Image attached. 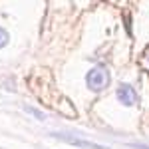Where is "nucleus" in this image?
<instances>
[{
    "label": "nucleus",
    "mask_w": 149,
    "mask_h": 149,
    "mask_svg": "<svg viewBox=\"0 0 149 149\" xmlns=\"http://www.w3.org/2000/svg\"><path fill=\"white\" fill-rule=\"evenodd\" d=\"M115 93H117L119 103L125 105V107H133V105L137 103V92H135V88H133L131 84H119Z\"/></svg>",
    "instance_id": "f03ea898"
},
{
    "label": "nucleus",
    "mask_w": 149,
    "mask_h": 149,
    "mask_svg": "<svg viewBox=\"0 0 149 149\" xmlns=\"http://www.w3.org/2000/svg\"><path fill=\"white\" fill-rule=\"evenodd\" d=\"M131 147H133V149H149V145H139V143H133Z\"/></svg>",
    "instance_id": "0eeeda50"
},
{
    "label": "nucleus",
    "mask_w": 149,
    "mask_h": 149,
    "mask_svg": "<svg viewBox=\"0 0 149 149\" xmlns=\"http://www.w3.org/2000/svg\"><path fill=\"white\" fill-rule=\"evenodd\" d=\"M8 40H10L8 32H6L4 28H0V48H4V46H6V44H8Z\"/></svg>",
    "instance_id": "39448f33"
},
{
    "label": "nucleus",
    "mask_w": 149,
    "mask_h": 149,
    "mask_svg": "<svg viewBox=\"0 0 149 149\" xmlns=\"http://www.w3.org/2000/svg\"><path fill=\"white\" fill-rule=\"evenodd\" d=\"M24 109H26L28 113H32V115L36 117V119H40V121H44V119H46V115L42 113V111H38V109H34V107H30V105H24Z\"/></svg>",
    "instance_id": "20e7f679"
},
{
    "label": "nucleus",
    "mask_w": 149,
    "mask_h": 149,
    "mask_svg": "<svg viewBox=\"0 0 149 149\" xmlns=\"http://www.w3.org/2000/svg\"><path fill=\"white\" fill-rule=\"evenodd\" d=\"M143 62H145V64L149 66V48L145 50V54H143Z\"/></svg>",
    "instance_id": "423d86ee"
},
{
    "label": "nucleus",
    "mask_w": 149,
    "mask_h": 149,
    "mask_svg": "<svg viewBox=\"0 0 149 149\" xmlns=\"http://www.w3.org/2000/svg\"><path fill=\"white\" fill-rule=\"evenodd\" d=\"M52 137L62 139L66 143H72V145H78V147H84V149H109V147H103V145H97V143H92V141L80 139V137H76V135H70V133H58V131H54Z\"/></svg>",
    "instance_id": "7ed1b4c3"
},
{
    "label": "nucleus",
    "mask_w": 149,
    "mask_h": 149,
    "mask_svg": "<svg viewBox=\"0 0 149 149\" xmlns=\"http://www.w3.org/2000/svg\"><path fill=\"white\" fill-rule=\"evenodd\" d=\"M109 84H111V76H109V70L105 68L103 64L92 68L86 74V86H88L90 92H93V93H102L103 90H107Z\"/></svg>",
    "instance_id": "f257e3e1"
}]
</instances>
